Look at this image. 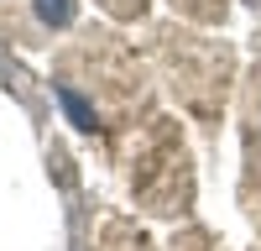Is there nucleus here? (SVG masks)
Listing matches in <instances>:
<instances>
[{
	"label": "nucleus",
	"instance_id": "nucleus-1",
	"mask_svg": "<svg viewBox=\"0 0 261 251\" xmlns=\"http://www.w3.org/2000/svg\"><path fill=\"white\" fill-rule=\"evenodd\" d=\"M53 89L84 136H110L115 126H130L136 110H146L141 63L115 32H84L58 58Z\"/></svg>",
	"mask_w": 261,
	"mask_h": 251
},
{
	"label": "nucleus",
	"instance_id": "nucleus-2",
	"mask_svg": "<svg viewBox=\"0 0 261 251\" xmlns=\"http://www.w3.org/2000/svg\"><path fill=\"white\" fill-rule=\"evenodd\" d=\"M167 63H172V89L188 99V110L214 120V94H204V84L225 89L230 53L214 47V42H199V37H178V42H167Z\"/></svg>",
	"mask_w": 261,
	"mask_h": 251
},
{
	"label": "nucleus",
	"instance_id": "nucleus-3",
	"mask_svg": "<svg viewBox=\"0 0 261 251\" xmlns=\"http://www.w3.org/2000/svg\"><path fill=\"white\" fill-rule=\"evenodd\" d=\"M99 251H146V236L136 225H125V220H110L105 225V246Z\"/></svg>",
	"mask_w": 261,
	"mask_h": 251
},
{
	"label": "nucleus",
	"instance_id": "nucleus-6",
	"mask_svg": "<svg viewBox=\"0 0 261 251\" xmlns=\"http://www.w3.org/2000/svg\"><path fill=\"white\" fill-rule=\"evenodd\" d=\"M251 115L261 120V84H256V89H251ZM251 167H261V162H251Z\"/></svg>",
	"mask_w": 261,
	"mask_h": 251
},
{
	"label": "nucleus",
	"instance_id": "nucleus-4",
	"mask_svg": "<svg viewBox=\"0 0 261 251\" xmlns=\"http://www.w3.org/2000/svg\"><path fill=\"white\" fill-rule=\"evenodd\" d=\"M32 11H37V27L42 32H58V27L73 21V0H32Z\"/></svg>",
	"mask_w": 261,
	"mask_h": 251
},
{
	"label": "nucleus",
	"instance_id": "nucleus-5",
	"mask_svg": "<svg viewBox=\"0 0 261 251\" xmlns=\"http://www.w3.org/2000/svg\"><path fill=\"white\" fill-rule=\"evenodd\" d=\"M178 251H214V246H209L204 230H193V236H183V241H178Z\"/></svg>",
	"mask_w": 261,
	"mask_h": 251
}]
</instances>
